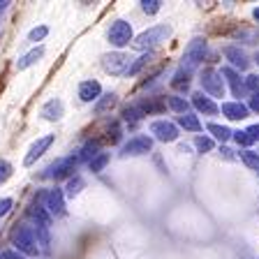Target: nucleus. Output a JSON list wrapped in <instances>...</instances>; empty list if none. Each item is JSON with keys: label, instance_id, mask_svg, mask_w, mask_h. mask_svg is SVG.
Wrapping results in <instances>:
<instances>
[{"label": "nucleus", "instance_id": "25", "mask_svg": "<svg viewBox=\"0 0 259 259\" xmlns=\"http://www.w3.org/2000/svg\"><path fill=\"white\" fill-rule=\"evenodd\" d=\"M120 116H123V120H125L127 125H137V123H141V120H144V111L137 107V102H135V104H127V107H123Z\"/></svg>", "mask_w": 259, "mask_h": 259}, {"label": "nucleus", "instance_id": "47", "mask_svg": "<svg viewBox=\"0 0 259 259\" xmlns=\"http://www.w3.org/2000/svg\"><path fill=\"white\" fill-rule=\"evenodd\" d=\"M254 63L259 65V51H257V54H254Z\"/></svg>", "mask_w": 259, "mask_h": 259}, {"label": "nucleus", "instance_id": "2", "mask_svg": "<svg viewBox=\"0 0 259 259\" xmlns=\"http://www.w3.org/2000/svg\"><path fill=\"white\" fill-rule=\"evenodd\" d=\"M167 37H171V26H167V23H162V26H153L148 28V30L139 32L135 39H132V47L137 49V51H153V49L157 47V44H162Z\"/></svg>", "mask_w": 259, "mask_h": 259}, {"label": "nucleus", "instance_id": "42", "mask_svg": "<svg viewBox=\"0 0 259 259\" xmlns=\"http://www.w3.org/2000/svg\"><path fill=\"white\" fill-rule=\"evenodd\" d=\"M0 259H28V257H23V254L16 252V250H3V252H0Z\"/></svg>", "mask_w": 259, "mask_h": 259}, {"label": "nucleus", "instance_id": "24", "mask_svg": "<svg viewBox=\"0 0 259 259\" xmlns=\"http://www.w3.org/2000/svg\"><path fill=\"white\" fill-rule=\"evenodd\" d=\"M153 58H155V54H153V51H146V54H141L137 60H132V63H130V67H127V72H125V76H137L141 70H144V67H148V65H151Z\"/></svg>", "mask_w": 259, "mask_h": 259}, {"label": "nucleus", "instance_id": "13", "mask_svg": "<svg viewBox=\"0 0 259 259\" xmlns=\"http://www.w3.org/2000/svg\"><path fill=\"white\" fill-rule=\"evenodd\" d=\"M102 97V86L95 79H86L79 83V100L81 102H97Z\"/></svg>", "mask_w": 259, "mask_h": 259}, {"label": "nucleus", "instance_id": "22", "mask_svg": "<svg viewBox=\"0 0 259 259\" xmlns=\"http://www.w3.org/2000/svg\"><path fill=\"white\" fill-rule=\"evenodd\" d=\"M97 153H102V151H100V141L91 139V141H86V144L81 146L79 151H76V160H79V164H81V162H91Z\"/></svg>", "mask_w": 259, "mask_h": 259}, {"label": "nucleus", "instance_id": "20", "mask_svg": "<svg viewBox=\"0 0 259 259\" xmlns=\"http://www.w3.org/2000/svg\"><path fill=\"white\" fill-rule=\"evenodd\" d=\"M171 88L174 91H181V93H185L190 88V83H192V72L190 70H183V67H178L176 72H174V76H171Z\"/></svg>", "mask_w": 259, "mask_h": 259}, {"label": "nucleus", "instance_id": "9", "mask_svg": "<svg viewBox=\"0 0 259 259\" xmlns=\"http://www.w3.org/2000/svg\"><path fill=\"white\" fill-rule=\"evenodd\" d=\"M102 67L107 74L111 76H120L127 72L130 67V58L125 54H120V51H113V54H104L102 56Z\"/></svg>", "mask_w": 259, "mask_h": 259}, {"label": "nucleus", "instance_id": "40", "mask_svg": "<svg viewBox=\"0 0 259 259\" xmlns=\"http://www.w3.org/2000/svg\"><path fill=\"white\" fill-rule=\"evenodd\" d=\"M245 91H250V95L259 93V74H250V76H245Z\"/></svg>", "mask_w": 259, "mask_h": 259}, {"label": "nucleus", "instance_id": "30", "mask_svg": "<svg viewBox=\"0 0 259 259\" xmlns=\"http://www.w3.org/2000/svg\"><path fill=\"white\" fill-rule=\"evenodd\" d=\"M206 130H208L210 135L215 137L218 141H222V144H225V141H229L232 139V130L227 127V125H218V123H208L206 125Z\"/></svg>", "mask_w": 259, "mask_h": 259}, {"label": "nucleus", "instance_id": "43", "mask_svg": "<svg viewBox=\"0 0 259 259\" xmlns=\"http://www.w3.org/2000/svg\"><path fill=\"white\" fill-rule=\"evenodd\" d=\"M248 109H252V111L259 113V93H254V95L248 97Z\"/></svg>", "mask_w": 259, "mask_h": 259}, {"label": "nucleus", "instance_id": "35", "mask_svg": "<svg viewBox=\"0 0 259 259\" xmlns=\"http://www.w3.org/2000/svg\"><path fill=\"white\" fill-rule=\"evenodd\" d=\"M213 146H215V144H213V139H210V137H197V139H194V148H197V151H199V153H210V151H213Z\"/></svg>", "mask_w": 259, "mask_h": 259}, {"label": "nucleus", "instance_id": "1", "mask_svg": "<svg viewBox=\"0 0 259 259\" xmlns=\"http://www.w3.org/2000/svg\"><path fill=\"white\" fill-rule=\"evenodd\" d=\"M12 245H14L16 252H21L23 257H37L39 254V245L37 238H35V232L26 225H16L12 229Z\"/></svg>", "mask_w": 259, "mask_h": 259}, {"label": "nucleus", "instance_id": "31", "mask_svg": "<svg viewBox=\"0 0 259 259\" xmlns=\"http://www.w3.org/2000/svg\"><path fill=\"white\" fill-rule=\"evenodd\" d=\"M238 157H241V162L245 164L248 169H254V171H259V153H254V151H241L238 153Z\"/></svg>", "mask_w": 259, "mask_h": 259}, {"label": "nucleus", "instance_id": "38", "mask_svg": "<svg viewBox=\"0 0 259 259\" xmlns=\"http://www.w3.org/2000/svg\"><path fill=\"white\" fill-rule=\"evenodd\" d=\"M104 141H107V144H118V141H120V125L118 123H111V127L107 130Z\"/></svg>", "mask_w": 259, "mask_h": 259}, {"label": "nucleus", "instance_id": "26", "mask_svg": "<svg viewBox=\"0 0 259 259\" xmlns=\"http://www.w3.org/2000/svg\"><path fill=\"white\" fill-rule=\"evenodd\" d=\"M116 102H118V95H116V93H107V95H102L95 102V113L97 116H102V113L111 111V109L116 107Z\"/></svg>", "mask_w": 259, "mask_h": 259}, {"label": "nucleus", "instance_id": "37", "mask_svg": "<svg viewBox=\"0 0 259 259\" xmlns=\"http://www.w3.org/2000/svg\"><path fill=\"white\" fill-rule=\"evenodd\" d=\"M47 35H49V28L47 26H37V28H32V30L28 32V42H42Z\"/></svg>", "mask_w": 259, "mask_h": 259}, {"label": "nucleus", "instance_id": "5", "mask_svg": "<svg viewBox=\"0 0 259 259\" xmlns=\"http://www.w3.org/2000/svg\"><path fill=\"white\" fill-rule=\"evenodd\" d=\"M153 151V137L148 135H137L130 141H125L123 148H120V155L123 157H137V155H148Z\"/></svg>", "mask_w": 259, "mask_h": 259}, {"label": "nucleus", "instance_id": "23", "mask_svg": "<svg viewBox=\"0 0 259 259\" xmlns=\"http://www.w3.org/2000/svg\"><path fill=\"white\" fill-rule=\"evenodd\" d=\"M42 56H44V47H35L32 51H28L26 56H21V58L16 60V70H19V72L28 70V67H32V65L37 63Z\"/></svg>", "mask_w": 259, "mask_h": 259}, {"label": "nucleus", "instance_id": "45", "mask_svg": "<svg viewBox=\"0 0 259 259\" xmlns=\"http://www.w3.org/2000/svg\"><path fill=\"white\" fill-rule=\"evenodd\" d=\"M7 5H10V0H0V12L7 10Z\"/></svg>", "mask_w": 259, "mask_h": 259}, {"label": "nucleus", "instance_id": "3", "mask_svg": "<svg viewBox=\"0 0 259 259\" xmlns=\"http://www.w3.org/2000/svg\"><path fill=\"white\" fill-rule=\"evenodd\" d=\"M199 83H201V93L208 95L210 100L213 97H225V91H227L225 79H222L220 70H215V67H206L199 74Z\"/></svg>", "mask_w": 259, "mask_h": 259}, {"label": "nucleus", "instance_id": "15", "mask_svg": "<svg viewBox=\"0 0 259 259\" xmlns=\"http://www.w3.org/2000/svg\"><path fill=\"white\" fill-rule=\"evenodd\" d=\"M225 58L229 60V67L232 70H248V65H250V60H248V56L241 51V47H234V44H229V47H225Z\"/></svg>", "mask_w": 259, "mask_h": 259}, {"label": "nucleus", "instance_id": "32", "mask_svg": "<svg viewBox=\"0 0 259 259\" xmlns=\"http://www.w3.org/2000/svg\"><path fill=\"white\" fill-rule=\"evenodd\" d=\"M107 164H109V153H97V155L88 162V167H91L93 174L104 171V167H107Z\"/></svg>", "mask_w": 259, "mask_h": 259}, {"label": "nucleus", "instance_id": "33", "mask_svg": "<svg viewBox=\"0 0 259 259\" xmlns=\"http://www.w3.org/2000/svg\"><path fill=\"white\" fill-rule=\"evenodd\" d=\"M232 139L236 141L238 146H243V151H248L250 146L254 144V141L250 139V135H248V132H245V130H236V132H232Z\"/></svg>", "mask_w": 259, "mask_h": 259}, {"label": "nucleus", "instance_id": "18", "mask_svg": "<svg viewBox=\"0 0 259 259\" xmlns=\"http://www.w3.org/2000/svg\"><path fill=\"white\" fill-rule=\"evenodd\" d=\"M137 107L144 111V116H153V113H162L167 109V97H144L137 102Z\"/></svg>", "mask_w": 259, "mask_h": 259}, {"label": "nucleus", "instance_id": "19", "mask_svg": "<svg viewBox=\"0 0 259 259\" xmlns=\"http://www.w3.org/2000/svg\"><path fill=\"white\" fill-rule=\"evenodd\" d=\"M28 213H30V218L37 225H47V227H51V215H49V210H47V206L42 204V201L35 197V201H32L30 206H28Z\"/></svg>", "mask_w": 259, "mask_h": 259}, {"label": "nucleus", "instance_id": "28", "mask_svg": "<svg viewBox=\"0 0 259 259\" xmlns=\"http://www.w3.org/2000/svg\"><path fill=\"white\" fill-rule=\"evenodd\" d=\"M167 107L174 109L178 116H183V113H188L190 102L185 100V97H181V95H167Z\"/></svg>", "mask_w": 259, "mask_h": 259}, {"label": "nucleus", "instance_id": "16", "mask_svg": "<svg viewBox=\"0 0 259 259\" xmlns=\"http://www.w3.org/2000/svg\"><path fill=\"white\" fill-rule=\"evenodd\" d=\"M192 107L199 113H204V116H218V113H220V107L215 104V100H210V97L204 95V93H194Z\"/></svg>", "mask_w": 259, "mask_h": 259}, {"label": "nucleus", "instance_id": "11", "mask_svg": "<svg viewBox=\"0 0 259 259\" xmlns=\"http://www.w3.org/2000/svg\"><path fill=\"white\" fill-rule=\"evenodd\" d=\"M44 206H47L51 218L65 215V192L60 188H51L47 194H44Z\"/></svg>", "mask_w": 259, "mask_h": 259}, {"label": "nucleus", "instance_id": "14", "mask_svg": "<svg viewBox=\"0 0 259 259\" xmlns=\"http://www.w3.org/2000/svg\"><path fill=\"white\" fill-rule=\"evenodd\" d=\"M220 111H222V116L229 118V120H245L250 116L248 104L238 102V100H234V102H222Z\"/></svg>", "mask_w": 259, "mask_h": 259}, {"label": "nucleus", "instance_id": "7", "mask_svg": "<svg viewBox=\"0 0 259 259\" xmlns=\"http://www.w3.org/2000/svg\"><path fill=\"white\" fill-rule=\"evenodd\" d=\"M76 167H79V160H76V155H70V157H63V160L54 162V164L47 169V174H44V176L54 178V181L72 178V176H74V171H76Z\"/></svg>", "mask_w": 259, "mask_h": 259}, {"label": "nucleus", "instance_id": "39", "mask_svg": "<svg viewBox=\"0 0 259 259\" xmlns=\"http://www.w3.org/2000/svg\"><path fill=\"white\" fill-rule=\"evenodd\" d=\"M141 10L146 12V14H157V12L162 10V3L160 0H141Z\"/></svg>", "mask_w": 259, "mask_h": 259}, {"label": "nucleus", "instance_id": "44", "mask_svg": "<svg viewBox=\"0 0 259 259\" xmlns=\"http://www.w3.org/2000/svg\"><path fill=\"white\" fill-rule=\"evenodd\" d=\"M245 132H248V135H250V139H252V141H259V123L250 125V127L245 130Z\"/></svg>", "mask_w": 259, "mask_h": 259}, {"label": "nucleus", "instance_id": "34", "mask_svg": "<svg viewBox=\"0 0 259 259\" xmlns=\"http://www.w3.org/2000/svg\"><path fill=\"white\" fill-rule=\"evenodd\" d=\"M81 188H83V178H81V176H72L70 183H67V188H65V190H67L65 194H67V197H76V194L81 192Z\"/></svg>", "mask_w": 259, "mask_h": 259}, {"label": "nucleus", "instance_id": "27", "mask_svg": "<svg viewBox=\"0 0 259 259\" xmlns=\"http://www.w3.org/2000/svg\"><path fill=\"white\" fill-rule=\"evenodd\" d=\"M234 37H236L241 44H257L259 42V28H241V30H236Z\"/></svg>", "mask_w": 259, "mask_h": 259}, {"label": "nucleus", "instance_id": "6", "mask_svg": "<svg viewBox=\"0 0 259 259\" xmlns=\"http://www.w3.org/2000/svg\"><path fill=\"white\" fill-rule=\"evenodd\" d=\"M109 42L116 49H123L132 42V23H127L125 19H116L109 28Z\"/></svg>", "mask_w": 259, "mask_h": 259}, {"label": "nucleus", "instance_id": "46", "mask_svg": "<svg viewBox=\"0 0 259 259\" xmlns=\"http://www.w3.org/2000/svg\"><path fill=\"white\" fill-rule=\"evenodd\" d=\"M252 16H254V21L259 23V7H254V10H252Z\"/></svg>", "mask_w": 259, "mask_h": 259}, {"label": "nucleus", "instance_id": "12", "mask_svg": "<svg viewBox=\"0 0 259 259\" xmlns=\"http://www.w3.org/2000/svg\"><path fill=\"white\" fill-rule=\"evenodd\" d=\"M220 74H222V79H225L227 86L232 88V95L238 97V102H241V97L245 95V81L241 79V74H238L236 70H232L229 65H227V67H222Z\"/></svg>", "mask_w": 259, "mask_h": 259}, {"label": "nucleus", "instance_id": "41", "mask_svg": "<svg viewBox=\"0 0 259 259\" xmlns=\"http://www.w3.org/2000/svg\"><path fill=\"white\" fill-rule=\"evenodd\" d=\"M12 206H14V201H12L10 197H5V199H0V218H5L7 213L12 210Z\"/></svg>", "mask_w": 259, "mask_h": 259}, {"label": "nucleus", "instance_id": "29", "mask_svg": "<svg viewBox=\"0 0 259 259\" xmlns=\"http://www.w3.org/2000/svg\"><path fill=\"white\" fill-rule=\"evenodd\" d=\"M35 238H37V245L39 248H44V250H49L51 248V234H49V227L47 225H37L35 222Z\"/></svg>", "mask_w": 259, "mask_h": 259}, {"label": "nucleus", "instance_id": "4", "mask_svg": "<svg viewBox=\"0 0 259 259\" xmlns=\"http://www.w3.org/2000/svg\"><path fill=\"white\" fill-rule=\"evenodd\" d=\"M206 54H208V42H206L204 37L192 39V42L185 47V54H183V63H181V67H183V70L194 72L201 63H204Z\"/></svg>", "mask_w": 259, "mask_h": 259}, {"label": "nucleus", "instance_id": "17", "mask_svg": "<svg viewBox=\"0 0 259 259\" xmlns=\"http://www.w3.org/2000/svg\"><path fill=\"white\" fill-rule=\"evenodd\" d=\"M65 113V104L63 100H58V97H54V100H49V102H44V107L39 109V116H42L44 120H60Z\"/></svg>", "mask_w": 259, "mask_h": 259}, {"label": "nucleus", "instance_id": "21", "mask_svg": "<svg viewBox=\"0 0 259 259\" xmlns=\"http://www.w3.org/2000/svg\"><path fill=\"white\" fill-rule=\"evenodd\" d=\"M176 125H178V127H183L185 132H201V130H204L199 116H197V113H190V111L183 113V116H178Z\"/></svg>", "mask_w": 259, "mask_h": 259}, {"label": "nucleus", "instance_id": "36", "mask_svg": "<svg viewBox=\"0 0 259 259\" xmlns=\"http://www.w3.org/2000/svg\"><path fill=\"white\" fill-rule=\"evenodd\" d=\"M12 174H14V167L7 160H0V185H5L12 178Z\"/></svg>", "mask_w": 259, "mask_h": 259}, {"label": "nucleus", "instance_id": "8", "mask_svg": "<svg viewBox=\"0 0 259 259\" xmlns=\"http://www.w3.org/2000/svg\"><path fill=\"white\" fill-rule=\"evenodd\" d=\"M151 135L162 144H171V141H176L181 137V132H178V125L171 123V120H153Z\"/></svg>", "mask_w": 259, "mask_h": 259}, {"label": "nucleus", "instance_id": "10", "mask_svg": "<svg viewBox=\"0 0 259 259\" xmlns=\"http://www.w3.org/2000/svg\"><path fill=\"white\" fill-rule=\"evenodd\" d=\"M54 141H56V135H44V137H39L37 141H32V146L28 148L26 157H23V164H26V167H32V164H35V162L51 148Z\"/></svg>", "mask_w": 259, "mask_h": 259}]
</instances>
